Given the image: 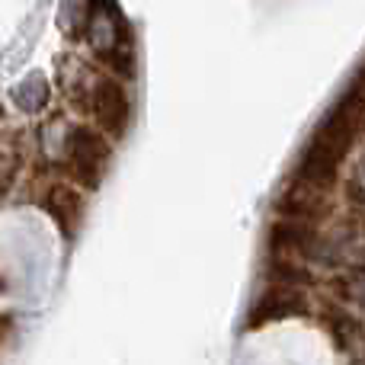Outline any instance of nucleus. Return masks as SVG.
Returning <instances> with one entry per match:
<instances>
[{
    "label": "nucleus",
    "instance_id": "f257e3e1",
    "mask_svg": "<svg viewBox=\"0 0 365 365\" xmlns=\"http://www.w3.org/2000/svg\"><path fill=\"white\" fill-rule=\"evenodd\" d=\"M365 128V71L353 81V87L343 93V100L324 115L314 128L302 160H298V182L311 189H330L336 182L343 160L349 158L356 138Z\"/></svg>",
    "mask_w": 365,
    "mask_h": 365
},
{
    "label": "nucleus",
    "instance_id": "f03ea898",
    "mask_svg": "<svg viewBox=\"0 0 365 365\" xmlns=\"http://www.w3.org/2000/svg\"><path fill=\"white\" fill-rule=\"evenodd\" d=\"M113 148H109L106 135L96 132L90 125H74L68 135V170L77 186L96 189L103 182V173L109 167Z\"/></svg>",
    "mask_w": 365,
    "mask_h": 365
},
{
    "label": "nucleus",
    "instance_id": "7ed1b4c3",
    "mask_svg": "<svg viewBox=\"0 0 365 365\" xmlns=\"http://www.w3.org/2000/svg\"><path fill=\"white\" fill-rule=\"evenodd\" d=\"M93 119L100 132L109 138H122L128 132V119H132V100H128L125 87L113 77H103L93 87Z\"/></svg>",
    "mask_w": 365,
    "mask_h": 365
},
{
    "label": "nucleus",
    "instance_id": "20e7f679",
    "mask_svg": "<svg viewBox=\"0 0 365 365\" xmlns=\"http://www.w3.org/2000/svg\"><path fill=\"white\" fill-rule=\"evenodd\" d=\"M302 314H308V302H304L302 292L272 285V292H266V295L253 304L250 314H247L244 330H259V327H266V324H279V321L302 317Z\"/></svg>",
    "mask_w": 365,
    "mask_h": 365
},
{
    "label": "nucleus",
    "instance_id": "39448f33",
    "mask_svg": "<svg viewBox=\"0 0 365 365\" xmlns=\"http://www.w3.org/2000/svg\"><path fill=\"white\" fill-rule=\"evenodd\" d=\"M45 212H48V218L55 221L64 237H74L83 221V195L68 182H58L45 195Z\"/></svg>",
    "mask_w": 365,
    "mask_h": 365
},
{
    "label": "nucleus",
    "instance_id": "423d86ee",
    "mask_svg": "<svg viewBox=\"0 0 365 365\" xmlns=\"http://www.w3.org/2000/svg\"><path fill=\"white\" fill-rule=\"evenodd\" d=\"M266 244H269L272 253L308 250V247L314 244V227H311V221H298V218L272 221L269 234H266Z\"/></svg>",
    "mask_w": 365,
    "mask_h": 365
},
{
    "label": "nucleus",
    "instance_id": "0eeeda50",
    "mask_svg": "<svg viewBox=\"0 0 365 365\" xmlns=\"http://www.w3.org/2000/svg\"><path fill=\"white\" fill-rule=\"evenodd\" d=\"M308 192H289L282 202H279V212H285L289 218H298V221H314L327 212V202L324 195H317L321 189H311L304 186Z\"/></svg>",
    "mask_w": 365,
    "mask_h": 365
},
{
    "label": "nucleus",
    "instance_id": "6e6552de",
    "mask_svg": "<svg viewBox=\"0 0 365 365\" xmlns=\"http://www.w3.org/2000/svg\"><path fill=\"white\" fill-rule=\"evenodd\" d=\"M266 279L279 289H302V285H311V272L302 269L295 263H285V259H276V263L266 269Z\"/></svg>",
    "mask_w": 365,
    "mask_h": 365
}]
</instances>
